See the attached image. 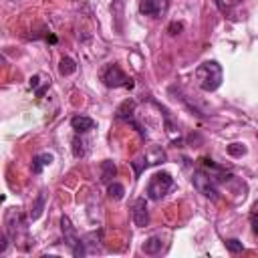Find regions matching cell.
Segmentation results:
<instances>
[{"label":"cell","instance_id":"6da1fadb","mask_svg":"<svg viewBox=\"0 0 258 258\" xmlns=\"http://www.w3.org/2000/svg\"><path fill=\"white\" fill-rule=\"evenodd\" d=\"M222 79H224V73H222V64L218 60H204L196 69V81L202 91H208V93L216 91L222 85Z\"/></svg>","mask_w":258,"mask_h":258},{"label":"cell","instance_id":"7a4b0ae2","mask_svg":"<svg viewBox=\"0 0 258 258\" xmlns=\"http://www.w3.org/2000/svg\"><path fill=\"white\" fill-rule=\"evenodd\" d=\"M171 187H173V177L167 171H157L151 175V179L147 183V198L157 202V200L165 198Z\"/></svg>","mask_w":258,"mask_h":258},{"label":"cell","instance_id":"3957f363","mask_svg":"<svg viewBox=\"0 0 258 258\" xmlns=\"http://www.w3.org/2000/svg\"><path fill=\"white\" fill-rule=\"evenodd\" d=\"M101 81H103V85L109 87V89H119V87L131 89V87H133V79L127 77V75L121 71V67H119L117 62H111V64H107V67L103 69Z\"/></svg>","mask_w":258,"mask_h":258},{"label":"cell","instance_id":"277c9868","mask_svg":"<svg viewBox=\"0 0 258 258\" xmlns=\"http://www.w3.org/2000/svg\"><path fill=\"white\" fill-rule=\"evenodd\" d=\"M6 230L10 234V240H14V242H18L20 236L26 238L28 236V220H26V216L20 210L10 208L6 212Z\"/></svg>","mask_w":258,"mask_h":258},{"label":"cell","instance_id":"5b68a950","mask_svg":"<svg viewBox=\"0 0 258 258\" xmlns=\"http://www.w3.org/2000/svg\"><path fill=\"white\" fill-rule=\"evenodd\" d=\"M60 232H62V238H64L67 246L73 250V256H77V258L85 256V246H83V242H81V238H79V234H77L69 216L60 218Z\"/></svg>","mask_w":258,"mask_h":258},{"label":"cell","instance_id":"8992f818","mask_svg":"<svg viewBox=\"0 0 258 258\" xmlns=\"http://www.w3.org/2000/svg\"><path fill=\"white\" fill-rule=\"evenodd\" d=\"M191 183H194V187H196L204 198H208V200H212V202H218V200H220V191H218V187H216V181H214L206 171H202V169L194 171Z\"/></svg>","mask_w":258,"mask_h":258},{"label":"cell","instance_id":"52a82bcc","mask_svg":"<svg viewBox=\"0 0 258 258\" xmlns=\"http://www.w3.org/2000/svg\"><path fill=\"white\" fill-rule=\"evenodd\" d=\"M169 6V0H141L139 12L145 16H161Z\"/></svg>","mask_w":258,"mask_h":258},{"label":"cell","instance_id":"ba28073f","mask_svg":"<svg viewBox=\"0 0 258 258\" xmlns=\"http://www.w3.org/2000/svg\"><path fill=\"white\" fill-rule=\"evenodd\" d=\"M133 224L137 228H145L149 224V212H147L145 198H137L135 204H133Z\"/></svg>","mask_w":258,"mask_h":258},{"label":"cell","instance_id":"9c48e42d","mask_svg":"<svg viewBox=\"0 0 258 258\" xmlns=\"http://www.w3.org/2000/svg\"><path fill=\"white\" fill-rule=\"evenodd\" d=\"M133 113H135V101H133V99H125V101L117 107L115 117H117V119H123V121H131V123L139 129V125L133 121Z\"/></svg>","mask_w":258,"mask_h":258},{"label":"cell","instance_id":"30bf717a","mask_svg":"<svg viewBox=\"0 0 258 258\" xmlns=\"http://www.w3.org/2000/svg\"><path fill=\"white\" fill-rule=\"evenodd\" d=\"M44 206H46V191L44 189H40L38 194H36V198H34V202H32V206H30V214H28V220H38L40 216H42V212H44Z\"/></svg>","mask_w":258,"mask_h":258},{"label":"cell","instance_id":"8fae6325","mask_svg":"<svg viewBox=\"0 0 258 258\" xmlns=\"http://www.w3.org/2000/svg\"><path fill=\"white\" fill-rule=\"evenodd\" d=\"M71 127L75 129V133H87L91 129H95V121L91 117H85V115H77L71 119Z\"/></svg>","mask_w":258,"mask_h":258},{"label":"cell","instance_id":"7c38bea8","mask_svg":"<svg viewBox=\"0 0 258 258\" xmlns=\"http://www.w3.org/2000/svg\"><path fill=\"white\" fill-rule=\"evenodd\" d=\"M161 248H163V242H161L159 236H149V238L143 242V246H141V250H143L147 256H155V254H159Z\"/></svg>","mask_w":258,"mask_h":258},{"label":"cell","instance_id":"4fadbf2b","mask_svg":"<svg viewBox=\"0 0 258 258\" xmlns=\"http://www.w3.org/2000/svg\"><path fill=\"white\" fill-rule=\"evenodd\" d=\"M54 161V155L52 153H38V155H34L32 157V173H40L42 171V167H46V165H50Z\"/></svg>","mask_w":258,"mask_h":258},{"label":"cell","instance_id":"5bb4252c","mask_svg":"<svg viewBox=\"0 0 258 258\" xmlns=\"http://www.w3.org/2000/svg\"><path fill=\"white\" fill-rule=\"evenodd\" d=\"M115 175H117V165H115L111 159H103V161H101V181L109 183Z\"/></svg>","mask_w":258,"mask_h":258},{"label":"cell","instance_id":"9a60e30c","mask_svg":"<svg viewBox=\"0 0 258 258\" xmlns=\"http://www.w3.org/2000/svg\"><path fill=\"white\" fill-rule=\"evenodd\" d=\"M75 71H77V62H75L71 56H62L60 62H58V75L69 77V75H73Z\"/></svg>","mask_w":258,"mask_h":258},{"label":"cell","instance_id":"2e32d148","mask_svg":"<svg viewBox=\"0 0 258 258\" xmlns=\"http://www.w3.org/2000/svg\"><path fill=\"white\" fill-rule=\"evenodd\" d=\"M107 194H109L111 200H123L125 187H123L121 183H117V181H109V185H107Z\"/></svg>","mask_w":258,"mask_h":258},{"label":"cell","instance_id":"e0dca14e","mask_svg":"<svg viewBox=\"0 0 258 258\" xmlns=\"http://www.w3.org/2000/svg\"><path fill=\"white\" fill-rule=\"evenodd\" d=\"M226 151H228V155H232V157H242V155H246V145L244 143H230L228 147H226Z\"/></svg>","mask_w":258,"mask_h":258},{"label":"cell","instance_id":"ac0fdd59","mask_svg":"<svg viewBox=\"0 0 258 258\" xmlns=\"http://www.w3.org/2000/svg\"><path fill=\"white\" fill-rule=\"evenodd\" d=\"M147 165H149V159H147V157H137V159H133V161H131V167H133V171H135V177H139L141 171H143Z\"/></svg>","mask_w":258,"mask_h":258},{"label":"cell","instance_id":"d6986e66","mask_svg":"<svg viewBox=\"0 0 258 258\" xmlns=\"http://www.w3.org/2000/svg\"><path fill=\"white\" fill-rule=\"evenodd\" d=\"M224 244H226L228 252H232V254H238V252H242V250H244V244H242L240 240H236V238H230V240H226Z\"/></svg>","mask_w":258,"mask_h":258},{"label":"cell","instance_id":"ffe728a7","mask_svg":"<svg viewBox=\"0 0 258 258\" xmlns=\"http://www.w3.org/2000/svg\"><path fill=\"white\" fill-rule=\"evenodd\" d=\"M73 155H75L77 159L85 155V141H83V139H79V137H75V139H73Z\"/></svg>","mask_w":258,"mask_h":258},{"label":"cell","instance_id":"44dd1931","mask_svg":"<svg viewBox=\"0 0 258 258\" xmlns=\"http://www.w3.org/2000/svg\"><path fill=\"white\" fill-rule=\"evenodd\" d=\"M8 244H10V238L0 230V254L2 252H6V248H8Z\"/></svg>","mask_w":258,"mask_h":258},{"label":"cell","instance_id":"7402d4cb","mask_svg":"<svg viewBox=\"0 0 258 258\" xmlns=\"http://www.w3.org/2000/svg\"><path fill=\"white\" fill-rule=\"evenodd\" d=\"M181 28H183V26H181L179 22H173V24H169V28H167V30H169V34H177Z\"/></svg>","mask_w":258,"mask_h":258},{"label":"cell","instance_id":"603a6c76","mask_svg":"<svg viewBox=\"0 0 258 258\" xmlns=\"http://www.w3.org/2000/svg\"><path fill=\"white\" fill-rule=\"evenodd\" d=\"M250 222H252V230L258 232V226H256V206H254V210H252V214H250Z\"/></svg>","mask_w":258,"mask_h":258},{"label":"cell","instance_id":"cb8c5ba5","mask_svg":"<svg viewBox=\"0 0 258 258\" xmlns=\"http://www.w3.org/2000/svg\"><path fill=\"white\" fill-rule=\"evenodd\" d=\"M36 83H38V75H36V77H32V79H30V85H32V87H36Z\"/></svg>","mask_w":258,"mask_h":258}]
</instances>
